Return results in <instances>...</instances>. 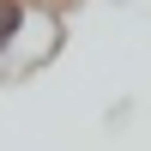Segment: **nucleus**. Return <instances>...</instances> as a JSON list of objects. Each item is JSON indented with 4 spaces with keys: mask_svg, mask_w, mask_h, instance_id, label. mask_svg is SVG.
<instances>
[{
    "mask_svg": "<svg viewBox=\"0 0 151 151\" xmlns=\"http://www.w3.org/2000/svg\"><path fill=\"white\" fill-rule=\"evenodd\" d=\"M60 48V12L48 0H0V79L48 67Z\"/></svg>",
    "mask_w": 151,
    "mask_h": 151,
    "instance_id": "obj_1",
    "label": "nucleus"
}]
</instances>
